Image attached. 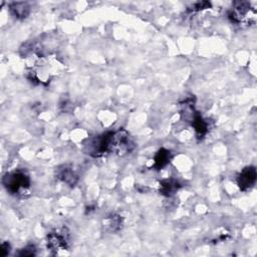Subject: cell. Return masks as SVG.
<instances>
[{
	"label": "cell",
	"instance_id": "cell-1",
	"mask_svg": "<svg viewBox=\"0 0 257 257\" xmlns=\"http://www.w3.org/2000/svg\"><path fill=\"white\" fill-rule=\"evenodd\" d=\"M29 78L37 83H49L63 71V63L55 55L33 53L27 58Z\"/></svg>",
	"mask_w": 257,
	"mask_h": 257
},
{
	"label": "cell",
	"instance_id": "cell-2",
	"mask_svg": "<svg viewBox=\"0 0 257 257\" xmlns=\"http://www.w3.org/2000/svg\"><path fill=\"white\" fill-rule=\"evenodd\" d=\"M135 149V143L126 130H119L115 133H109V152L118 156H125Z\"/></svg>",
	"mask_w": 257,
	"mask_h": 257
},
{
	"label": "cell",
	"instance_id": "cell-3",
	"mask_svg": "<svg viewBox=\"0 0 257 257\" xmlns=\"http://www.w3.org/2000/svg\"><path fill=\"white\" fill-rule=\"evenodd\" d=\"M2 183L10 194L23 195L30 187V178L24 170H16L11 173H7Z\"/></svg>",
	"mask_w": 257,
	"mask_h": 257
},
{
	"label": "cell",
	"instance_id": "cell-4",
	"mask_svg": "<svg viewBox=\"0 0 257 257\" xmlns=\"http://www.w3.org/2000/svg\"><path fill=\"white\" fill-rule=\"evenodd\" d=\"M228 16L234 24L251 26L256 20V11L255 8L251 6V3L239 1L233 3Z\"/></svg>",
	"mask_w": 257,
	"mask_h": 257
},
{
	"label": "cell",
	"instance_id": "cell-5",
	"mask_svg": "<svg viewBox=\"0 0 257 257\" xmlns=\"http://www.w3.org/2000/svg\"><path fill=\"white\" fill-rule=\"evenodd\" d=\"M109 143V134H105L100 137H95L88 140L87 144L84 145V151L87 154L93 157H100L105 153H109L108 150Z\"/></svg>",
	"mask_w": 257,
	"mask_h": 257
},
{
	"label": "cell",
	"instance_id": "cell-6",
	"mask_svg": "<svg viewBox=\"0 0 257 257\" xmlns=\"http://www.w3.org/2000/svg\"><path fill=\"white\" fill-rule=\"evenodd\" d=\"M48 248L53 253H57L59 250L68 249V238L63 232H51L48 235Z\"/></svg>",
	"mask_w": 257,
	"mask_h": 257
},
{
	"label": "cell",
	"instance_id": "cell-7",
	"mask_svg": "<svg viewBox=\"0 0 257 257\" xmlns=\"http://www.w3.org/2000/svg\"><path fill=\"white\" fill-rule=\"evenodd\" d=\"M257 173L256 169L252 166L246 167L242 170V172L239 174L237 178V184L242 191H247L252 188L256 182Z\"/></svg>",
	"mask_w": 257,
	"mask_h": 257
},
{
	"label": "cell",
	"instance_id": "cell-8",
	"mask_svg": "<svg viewBox=\"0 0 257 257\" xmlns=\"http://www.w3.org/2000/svg\"><path fill=\"white\" fill-rule=\"evenodd\" d=\"M56 177L61 182L68 184L69 186H75L78 181L77 175L76 174L73 168L69 166H62L58 168L56 170Z\"/></svg>",
	"mask_w": 257,
	"mask_h": 257
},
{
	"label": "cell",
	"instance_id": "cell-9",
	"mask_svg": "<svg viewBox=\"0 0 257 257\" xmlns=\"http://www.w3.org/2000/svg\"><path fill=\"white\" fill-rule=\"evenodd\" d=\"M10 12L18 19L26 18L30 12V6L26 2H12L9 5Z\"/></svg>",
	"mask_w": 257,
	"mask_h": 257
},
{
	"label": "cell",
	"instance_id": "cell-10",
	"mask_svg": "<svg viewBox=\"0 0 257 257\" xmlns=\"http://www.w3.org/2000/svg\"><path fill=\"white\" fill-rule=\"evenodd\" d=\"M192 126L194 127L195 132L199 138H203L208 132V125L206 121L202 118V116L198 113H195L193 118L191 119Z\"/></svg>",
	"mask_w": 257,
	"mask_h": 257
},
{
	"label": "cell",
	"instance_id": "cell-11",
	"mask_svg": "<svg viewBox=\"0 0 257 257\" xmlns=\"http://www.w3.org/2000/svg\"><path fill=\"white\" fill-rule=\"evenodd\" d=\"M171 160V153L170 151L166 149H160L158 153L156 154L155 158H154V164H153V168L157 169V170H161L163 169L165 166H167L169 164Z\"/></svg>",
	"mask_w": 257,
	"mask_h": 257
},
{
	"label": "cell",
	"instance_id": "cell-12",
	"mask_svg": "<svg viewBox=\"0 0 257 257\" xmlns=\"http://www.w3.org/2000/svg\"><path fill=\"white\" fill-rule=\"evenodd\" d=\"M180 188V184L173 179L165 180L160 183V192L162 195L171 196Z\"/></svg>",
	"mask_w": 257,
	"mask_h": 257
},
{
	"label": "cell",
	"instance_id": "cell-13",
	"mask_svg": "<svg viewBox=\"0 0 257 257\" xmlns=\"http://www.w3.org/2000/svg\"><path fill=\"white\" fill-rule=\"evenodd\" d=\"M104 224L109 231L117 232L123 227V219L119 215H112L105 219Z\"/></svg>",
	"mask_w": 257,
	"mask_h": 257
},
{
	"label": "cell",
	"instance_id": "cell-14",
	"mask_svg": "<svg viewBox=\"0 0 257 257\" xmlns=\"http://www.w3.org/2000/svg\"><path fill=\"white\" fill-rule=\"evenodd\" d=\"M210 6H211V3H210V2L202 1V2H197V3H195L194 5L192 6V8H191L190 10H191V11H200V10L209 8Z\"/></svg>",
	"mask_w": 257,
	"mask_h": 257
},
{
	"label": "cell",
	"instance_id": "cell-15",
	"mask_svg": "<svg viewBox=\"0 0 257 257\" xmlns=\"http://www.w3.org/2000/svg\"><path fill=\"white\" fill-rule=\"evenodd\" d=\"M35 250L33 245H28L19 252V256H33L35 255Z\"/></svg>",
	"mask_w": 257,
	"mask_h": 257
},
{
	"label": "cell",
	"instance_id": "cell-16",
	"mask_svg": "<svg viewBox=\"0 0 257 257\" xmlns=\"http://www.w3.org/2000/svg\"><path fill=\"white\" fill-rule=\"evenodd\" d=\"M10 252V245L8 242H4L1 245V256H6Z\"/></svg>",
	"mask_w": 257,
	"mask_h": 257
}]
</instances>
